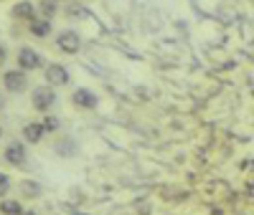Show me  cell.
Returning <instances> with one entry per match:
<instances>
[{
    "mask_svg": "<svg viewBox=\"0 0 254 215\" xmlns=\"http://www.w3.org/2000/svg\"><path fill=\"white\" fill-rule=\"evenodd\" d=\"M56 104V91H54V86H36L33 94H31V106L36 112L41 114H49L51 112V106Z\"/></svg>",
    "mask_w": 254,
    "mask_h": 215,
    "instance_id": "cell-1",
    "label": "cell"
},
{
    "mask_svg": "<svg viewBox=\"0 0 254 215\" xmlns=\"http://www.w3.org/2000/svg\"><path fill=\"white\" fill-rule=\"evenodd\" d=\"M18 69L20 71H38V69H46L44 66V56H41L38 51H33L31 46H23L18 51Z\"/></svg>",
    "mask_w": 254,
    "mask_h": 215,
    "instance_id": "cell-2",
    "label": "cell"
},
{
    "mask_svg": "<svg viewBox=\"0 0 254 215\" xmlns=\"http://www.w3.org/2000/svg\"><path fill=\"white\" fill-rule=\"evenodd\" d=\"M3 86L8 94H23L28 89V74L20 69H10L3 74Z\"/></svg>",
    "mask_w": 254,
    "mask_h": 215,
    "instance_id": "cell-3",
    "label": "cell"
},
{
    "mask_svg": "<svg viewBox=\"0 0 254 215\" xmlns=\"http://www.w3.org/2000/svg\"><path fill=\"white\" fill-rule=\"evenodd\" d=\"M56 46H59V51L74 56V53L81 51V36H79L76 31L66 28V31H61V33L56 36Z\"/></svg>",
    "mask_w": 254,
    "mask_h": 215,
    "instance_id": "cell-4",
    "label": "cell"
},
{
    "mask_svg": "<svg viewBox=\"0 0 254 215\" xmlns=\"http://www.w3.org/2000/svg\"><path fill=\"white\" fill-rule=\"evenodd\" d=\"M44 74H46L49 86H66V84L71 81L69 69H66V66H61V63H49V66L44 69Z\"/></svg>",
    "mask_w": 254,
    "mask_h": 215,
    "instance_id": "cell-5",
    "label": "cell"
},
{
    "mask_svg": "<svg viewBox=\"0 0 254 215\" xmlns=\"http://www.w3.org/2000/svg\"><path fill=\"white\" fill-rule=\"evenodd\" d=\"M71 104L76 106V109H87V112H92V109H97L99 96H97L92 89H76V91L71 94Z\"/></svg>",
    "mask_w": 254,
    "mask_h": 215,
    "instance_id": "cell-6",
    "label": "cell"
},
{
    "mask_svg": "<svg viewBox=\"0 0 254 215\" xmlns=\"http://www.w3.org/2000/svg\"><path fill=\"white\" fill-rule=\"evenodd\" d=\"M3 155H5V160H8L10 165L23 167V165H26V144H23V142H8L5 149H3Z\"/></svg>",
    "mask_w": 254,
    "mask_h": 215,
    "instance_id": "cell-7",
    "label": "cell"
},
{
    "mask_svg": "<svg viewBox=\"0 0 254 215\" xmlns=\"http://www.w3.org/2000/svg\"><path fill=\"white\" fill-rule=\"evenodd\" d=\"M10 15L15 18V20H31L36 18V5L31 3V0H23V3H15L13 8H10Z\"/></svg>",
    "mask_w": 254,
    "mask_h": 215,
    "instance_id": "cell-8",
    "label": "cell"
},
{
    "mask_svg": "<svg viewBox=\"0 0 254 215\" xmlns=\"http://www.w3.org/2000/svg\"><path fill=\"white\" fill-rule=\"evenodd\" d=\"M44 134H46V129H44V124H41V122H28L23 127V142L38 144L41 139H44Z\"/></svg>",
    "mask_w": 254,
    "mask_h": 215,
    "instance_id": "cell-9",
    "label": "cell"
},
{
    "mask_svg": "<svg viewBox=\"0 0 254 215\" xmlns=\"http://www.w3.org/2000/svg\"><path fill=\"white\" fill-rule=\"evenodd\" d=\"M28 31H31L36 38H46V36H51V20H46V18H33L31 23H28Z\"/></svg>",
    "mask_w": 254,
    "mask_h": 215,
    "instance_id": "cell-10",
    "label": "cell"
},
{
    "mask_svg": "<svg viewBox=\"0 0 254 215\" xmlns=\"http://www.w3.org/2000/svg\"><path fill=\"white\" fill-rule=\"evenodd\" d=\"M0 213L3 215H23V205H20L18 200L3 198V203H0Z\"/></svg>",
    "mask_w": 254,
    "mask_h": 215,
    "instance_id": "cell-11",
    "label": "cell"
},
{
    "mask_svg": "<svg viewBox=\"0 0 254 215\" xmlns=\"http://www.w3.org/2000/svg\"><path fill=\"white\" fill-rule=\"evenodd\" d=\"M41 13H44V15H41V18H46V20H51L54 18V13H56V3H54V0H41Z\"/></svg>",
    "mask_w": 254,
    "mask_h": 215,
    "instance_id": "cell-12",
    "label": "cell"
},
{
    "mask_svg": "<svg viewBox=\"0 0 254 215\" xmlns=\"http://www.w3.org/2000/svg\"><path fill=\"white\" fill-rule=\"evenodd\" d=\"M10 185H13L10 175H5V172H0V198H5L8 192H10Z\"/></svg>",
    "mask_w": 254,
    "mask_h": 215,
    "instance_id": "cell-13",
    "label": "cell"
},
{
    "mask_svg": "<svg viewBox=\"0 0 254 215\" xmlns=\"http://www.w3.org/2000/svg\"><path fill=\"white\" fill-rule=\"evenodd\" d=\"M20 187H23V195H41V187L36 185V182H31V180H23V185H20Z\"/></svg>",
    "mask_w": 254,
    "mask_h": 215,
    "instance_id": "cell-14",
    "label": "cell"
},
{
    "mask_svg": "<svg viewBox=\"0 0 254 215\" xmlns=\"http://www.w3.org/2000/svg\"><path fill=\"white\" fill-rule=\"evenodd\" d=\"M44 129H46V132H56V129H59V119L56 117H44Z\"/></svg>",
    "mask_w": 254,
    "mask_h": 215,
    "instance_id": "cell-15",
    "label": "cell"
},
{
    "mask_svg": "<svg viewBox=\"0 0 254 215\" xmlns=\"http://www.w3.org/2000/svg\"><path fill=\"white\" fill-rule=\"evenodd\" d=\"M5 61H8V51H5L3 46H0V69L5 66Z\"/></svg>",
    "mask_w": 254,
    "mask_h": 215,
    "instance_id": "cell-16",
    "label": "cell"
},
{
    "mask_svg": "<svg viewBox=\"0 0 254 215\" xmlns=\"http://www.w3.org/2000/svg\"><path fill=\"white\" fill-rule=\"evenodd\" d=\"M5 109V99H3V94H0V112Z\"/></svg>",
    "mask_w": 254,
    "mask_h": 215,
    "instance_id": "cell-17",
    "label": "cell"
},
{
    "mask_svg": "<svg viewBox=\"0 0 254 215\" xmlns=\"http://www.w3.org/2000/svg\"><path fill=\"white\" fill-rule=\"evenodd\" d=\"M23 215H36V213L33 210H23Z\"/></svg>",
    "mask_w": 254,
    "mask_h": 215,
    "instance_id": "cell-18",
    "label": "cell"
},
{
    "mask_svg": "<svg viewBox=\"0 0 254 215\" xmlns=\"http://www.w3.org/2000/svg\"><path fill=\"white\" fill-rule=\"evenodd\" d=\"M54 3H59V0H54Z\"/></svg>",
    "mask_w": 254,
    "mask_h": 215,
    "instance_id": "cell-19",
    "label": "cell"
},
{
    "mask_svg": "<svg viewBox=\"0 0 254 215\" xmlns=\"http://www.w3.org/2000/svg\"><path fill=\"white\" fill-rule=\"evenodd\" d=\"M252 5H254V0H252Z\"/></svg>",
    "mask_w": 254,
    "mask_h": 215,
    "instance_id": "cell-20",
    "label": "cell"
}]
</instances>
